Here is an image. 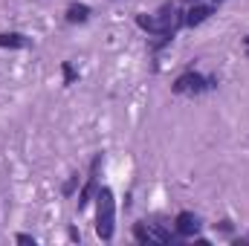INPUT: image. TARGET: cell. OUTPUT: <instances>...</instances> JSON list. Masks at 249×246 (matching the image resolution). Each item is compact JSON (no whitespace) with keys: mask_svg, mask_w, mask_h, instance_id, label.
Here are the masks:
<instances>
[{"mask_svg":"<svg viewBox=\"0 0 249 246\" xmlns=\"http://www.w3.org/2000/svg\"><path fill=\"white\" fill-rule=\"evenodd\" d=\"M90 18V9L84 6V3H72V6H67V20L70 23H84Z\"/></svg>","mask_w":249,"mask_h":246,"instance_id":"cell-8","label":"cell"},{"mask_svg":"<svg viewBox=\"0 0 249 246\" xmlns=\"http://www.w3.org/2000/svg\"><path fill=\"white\" fill-rule=\"evenodd\" d=\"M64 75H67V84L75 78V72H72V67H70V64H64Z\"/></svg>","mask_w":249,"mask_h":246,"instance_id":"cell-10","label":"cell"},{"mask_svg":"<svg viewBox=\"0 0 249 246\" xmlns=\"http://www.w3.org/2000/svg\"><path fill=\"white\" fill-rule=\"evenodd\" d=\"M0 47H26V38L18 32H3L0 35Z\"/></svg>","mask_w":249,"mask_h":246,"instance_id":"cell-9","label":"cell"},{"mask_svg":"<svg viewBox=\"0 0 249 246\" xmlns=\"http://www.w3.org/2000/svg\"><path fill=\"white\" fill-rule=\"evenodd\" d=\"M18 244H32L35 246V238H32V235H18Z\"/></svg>","mask_w":249,"mask_h":246,"instance_id":"cell-11","label":"cell"},{"mask_svg":"<svg viewBox=\"0 0 249 246\" xmlns=\"http://www.w3.org/2000/svg\"><path fill=\"white\" fill-rule=\"evenodd\" d=\"M136 23L151 35H174L177 26L183 23V18L174 6H162L160 15H136Z\"/></svg>","mask_w":249,"mask_h":246,"instance_id":"cell-1","label":"cell"},{"mask_svg":"<svg viewBox=\"0 0 249 246\" xmlns=\"http://www.w3.org/2000/svg\"><path fill=\"white\" fill-rule=\"evenodd\" d=\"M180 3H191V6H194V3H200V0H180Z\"/></svg>","mask_w":249,"mask_h":246,"instance_id":"cell-14","label":"cell"},{"mask_svg":"<svg viewBox=\"0 0 249 246\" xmlns=\"http://www.w3.org/2000/svg\"><path fill=\"white\" fill-rule=\"evenodd\" d=\"M214 3H220V0H214Z\"/></svg>","mask_w":249,"mask_h":246,"instance_id":"cell-15","label":"cell"},{"mask_svg":"<svg viewBox=\"0 0 249 246\" xmlns=\"http://www.w3.org/2000/svg\"><path fill=\"white\" fill-rule=\"evenodd\" d=\"M133 238L139 244H171V232H165L157 223H136L133 226Z\"/></svg>","mask_w":249,"mask_h":246,"instance_id":"cell-4","label":"cell"},{"mask_svg":"<svg viewBox=\"0 0 249 246\" xmlns=\"http://www.w3.org/2000/svg\"><path fill=\"white\" fill-rule=\"evenodd\" d=\"M244 47H247V53H249V35H247V38H244Z\"/></svg>","mask_w":249,"mask_h":246,"instance_id":"cell-13","label":"cell"},{"mask_svg":"<svg viewBox=\"0 0 249 246\" xmlns=\"http://www.w3.org/2000/svg\"><path fill=\"white\" fill-rule=\"evenodd\" d=\"M99 157L93 159V165H90V177H87V185H84V191L78 194V209H84L87 203H90V197H93V191H96V177H99Z\"/></svg>","mask_w":249,"mask_h":246,"instance_id":"cell-7","label":"cell"},{"mask_svg":"<svg viewBox=\"0 0 249 246\" xmlns=\"http://www.w3.org/2000/svg\"><path fill=\"white\" fill-rule=\"evenodd\" d=\"M75 183H78V177H72V180H70V183L64 185V191H67V194H70V191H72V188H75Z\"/></svg>","mask_w":249,"mask_h":246,"instance_id":"cell-12","label":"cell"},{"mask_svg":"<svg viewBox=\"0 0 249 246\" xmlns=\"http://www.w3.org/2000/svg\"><path fill=\"white\" fill-rule=\"evenodd\" d=\"M217 81L214 78H203L200 72H194V70H188L183 72L174 84H171V90L177 93V96H200V93H206V90H212Z\"/></svg>","mask_w":249,"mask_h":246,"instance_id":"cell-3","label":"cell"},{"mask_svg":"<svg viewBox=\"0 0 249 246\" xmlns=\"http://www.w3.org/2000/svg\"><path fill=\"white\" fill-rule=\"evenodd\" d=\"M99 209H96V235L102 241L113 238V220H116V206H113V191L99 188Z\"/></svg>","mask_w":249,"mask_h":246,"instance_id":"cell-2","label":"cell"},{"mask_svg":"<svg viewBox=\"0 0 249 246\" xmlns=\"http://www.w3.org/2000/svg\"><path fill=\"white\" fill-rule=\"evenodd\" d=\"M197 232H200V217L191 214V211H180V214H177V235L194 238Z\"/></svg>","mask_w":249,"mask_h":246,"instance_id":"cell-5","label":"cell"},{"mask_svg":"<svg viewBox=\"0 0 249 246\" xmlns=\"http://www.w3.org/2000/svg\"><path fill=\"white\" fill-rule=\"evenodd\" d=\"M212 15H214V9H212V6H203V3H194V6H191V9L186 12V18H183V23H186V26H200V23H203V20H209Z\"/></svg>","mask_w":249,"mask_h":246,"instance_id":"cell-6","label":"cell"}]
</instances>
